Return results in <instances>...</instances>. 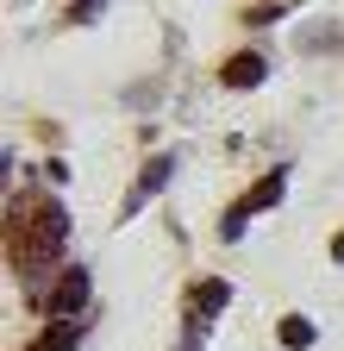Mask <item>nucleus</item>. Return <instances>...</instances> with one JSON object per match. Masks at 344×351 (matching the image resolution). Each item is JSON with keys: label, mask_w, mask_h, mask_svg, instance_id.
Wrapping results in <instances>:
<instances>
[{"label": "nucleus", "mask_w": 344, "mask_h": 351, "mask_svg": "<svg viewBox=\"0 0 344 351\" xmlns=\"http://www.w3.org/2000/svg\"><path fill=\"white\" fill-rule=\"evenodd\" d=\"M282 345L307 351V345H313V326H307V320H282Z\"/></svg>", "instance_id": "423d86ee"}, {"label": "nucleus", "mask_w": 344, "mask_h": 351, "mask_svg": "<svg viewBox=\"0 0 344 351\" xmlns=\"http://www.w3.org/2000/svg\"><path fill=\"white\" fill-rule=\"evenodd\" d=\"M263 75H269V63L256 57V51H244V57H232V63L220 69V82H226V88H256Z\"/></svg>", "instance_id": "f03ea898"}, {"label": "nucleus", "mask_w": 344, "mask_h": 351, "mask_svg": "<svg viewBox=\"0 0 344 351\" xmlns=\"http://www.w3.org/2000/svg\"><path fill=\"white\" fill-rule=\"evenodd\" d=\"M81 301H88V276H81V270H57V282H51V295H44V314L69 320Z\"/></svg>", "instance_id": "f257e3e1"}, {"label": "nucleus", "mask_w": 344, "mask_h": 351, "mask_svg": "<svg viewBox=\"0 0 344 351\" xmlns=\"http://www.w3.org/2000/svg\"><path fill=\"white\" fill-rule=\"evenodd\" d=\"M169 182V157H157L150 169H144V182H138V195H150V189H163Z\"/></svg>", "instance_id": "0eeeda50"}, {"label": "nucleus", "mask_w": 344, "mask_h": 351, "mask_svg": "<svg viewBox=\"0 0 344 351\" xmlns=\"http://www.w3.org/2000/svg\"><path fill=\"white\" fill-rule=\"evenodd\" d=\"M269 201H282V169H276V176H263V182H256V189H250V201H244L238 213H263Z\"/></svg>", "instance_id": "7ed1b4c3"}, {"label": "nucleus", "mask_w": 344, "mask_h": 351, "mask_svg": "<svg viewBox=\"0 0 344 351\" xmlns=\"http://www.w3.org/2000/svg\"><path fill=\"white\" fill-rule=\"evenodd\" d=\"M338 263H344V239H338Z\"/></svg>", "instance_id": "6e6552de"}, {"label": "nucleus", "mask_w": 344, "mask_h": 351, "mask_svg": "<svg viewBox=\"0 0 344 351\" xmlns=\"http://www.w3.org/2000/svg\"><path fill=\"white\" fill-rule=\"evenodd\" d=\"M220 301H226V282H200V289H194V314H200V320L220 314Z\"/></svg>", "instance_id": "20e7f679"}, {"label": "nucleus", "mask_w": 344, "mask_h": 351, "mask_svg": "<svg viewBox=\"0 0 344 351\" xmlns=\"http://www.w3.org/2000/svg\"><path fill=\"white\" fill-rule=\"evenodd\" d=\"M69 345H75V326H69V320H57V326H51L44 339H38L31 351H69Z\"/></svg>", "instance_id": "39448f33"}]
</instances>
